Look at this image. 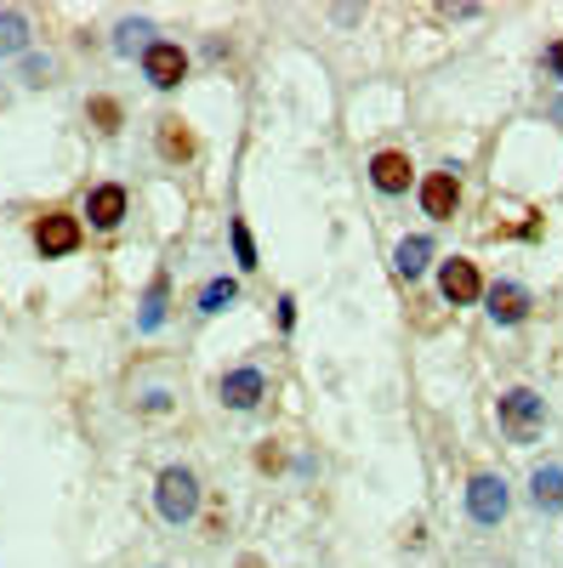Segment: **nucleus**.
<instances>
[{
    "mask_svg": "<svg viewBox=\"0 0 563 568\" xmlns=\"http://www.w3.org/2000/svg\"><path fill=\"white\" fill-rule=\"evenodd\" d=\"M217 393H222L228 409H240V415H245V409H257V404L268 398V375L251 369V364H240V369H228L222 382H217Z\"/></svg>",
    "mask_w": 563,
    "mask_h": 568,
    "instance_id": "obj_7",
    "label": "nucleus"
},
{
    "mask_svg": "<svg viewBox=\"0 0 563 568\" xmlns=\"http://www.w3.org/2000/svg\"><path fill=\"white\" fill-rule=\"evenodd\" d=\"M29 240H34V251H40L46 262H52V256H74L86 233H80V222H74L69 211H46V216L29 227Z\"/></svg>",
    "mask_w": 563,
    "mask_h": 568,
    "instance_id": "obj_4",
    "label": "nucleus"
},
{
    "mask_svg": "<svg viewBox=\"0 0 563 568\" xmlns=\"http://www.w3.org/2000/svg\"><path fill=\"white\" fill-rule=\"evenodd\" d=\"M393 267H399V278H421V273H428V267H433V240H428V233H415V240H399Z\"/></svg>",
    "mask_w": 563,
    "mask_h": 568,
    "instance_id": "obj_14",
    "label": "nucleus"
},
{
    "mask_svg": "<svg viewBox=\"0 0 563 568\" xmlns=\"http://www.w3.org/2000/svg\"><path fill=\"white\" fill-rule=\"evenodd\" d=\"M165 296H171V278L154 273L149 296H143V313H137V329H160V318H165Z\"/></svg>",
    "mask_w": 563,
    "mask_h": 568,
    "instance_id": "obj_17",
    "label": "nucleus"
},
{
    "mask_svg": "<svg viewBox=\"0 0 563 568\" xmlns=\"http://www.w3.org/2000/svg\"><path fill=\"white\" fill-rule=\"evenodd\" d=\"M257 466H262V471H279V449H273V444H268V449H262V455H257Z\"/></svg>",
    "mask_w": 563,
    "mask_h": 568,
    "instance_id": "obj_23",
    "label": "nucleus"
},
{
    "mask_svg": "<svg viewBox=\"0 0 563 568\" xmlns=\"http://www.w3.org/2000/svg\"><path fill=\"white\" fill-rule=\"evenodd\" d=\"M546 69H552V80H563V40L546 45Z\"/></svg>",
    "mask_w": 563,
    "mask_h": 568,
    "instance_id": "obj_21",
    "label": "nucleus"
},
{
    "mask_svg": "<svg viewBox=\"0 0 563 568\" xmlns=\"http://www.w3.org/2000/svg\"><path fill=\"white\" fill-rule=\"evenodd\" d=\"M506 511H512L506 478L501 471H473V478H466V517L484 524V529H495V524H506Z\"/></svg>",
    "mask_w": 563,
    "mask_h": 568,
    "instance_id": "obj_3",
    "label": "nucleus"
},
{
    "mask_svg": "<svg viewBox=\"0 0 563 568\" xmlns=\"http://www.w3.org/2000/svg\"><path fill=\"white\" fill-rule=\"evenodd\" d=\"M495 420H501L506 444H535V438L546 433V398L530 393V387H512V393H501Z\"/></svg>",
    "mask_w": 563,
    "mask_h": 568,
    "instance_id": "obj_2",
    "label": "nucleus"
},
{
    "mask_svg": "<svg viewBox=\"0 0 563 568\" xmlns=\"http://www.w3.org/2000/svg\"><path fill=\"white\" fill-rule=\"evenodd\" d=\"M370 182H375V194H410V182H415V165H410V154H399V149H382L370 160Z\"/></svg>",
    "mask_w": 563,
    "mask_h": 568,
    "instance_id": "obj_10",
    "label": "nucleus"
},
{
    "mask_svg": "<svg viewBox=\"0 0 563 568\" xmlns=\"http://www.w3.org/2000/svg\"><path fill=\"white\" fill-rule=\"evenodd\" d=\"M149 34H154V29H149L143 18H125V23L114 29V52H120V58H131L137 45H143V52H149Z\"/></svg>",
    "mask_w": 563,
    "mask_h": 568,
    "instance_id": "obj_18",
    "label": "nucleus"
},
{
    "mask_svg": "<svg viewBox=\"0 0 563 568\" xmlns=\"http://www.w3.org/2000/svg\"><path fill=\"white\" fill-rule=\"evenodd\" d=\"M461 205V176L455 171H433V176H421V211H428L433 222H450Z\"/></svg>",
    "mask_w": 563,
    "mask_h": 568,
    "instance_id": "obj_8",
    "label": "nucleus"
},
{
    "mask_svg": "<svg viewBox=\"0 0 563 568\" xmlns=\"http://www.w3.org/2000/svg\"><path fill=\"white\" fill-rule=\"evenodd\" d=\"M125 187L120 182H98V187H91V194H86V216H91V227H98V233H114L120 222H125Z\"/></svg>",
    "mask_w": 563,
    "mask_h": 568,
    "instance_id": "obj_9",
    "label": "nucleus"
},
{
    "mask_svg": "<svg viewBox=\"0 0 563 568\" xmlns=\"http://www.w3.org/2000/svg\"><path fill=\"white\" fill-rule=\"evenodd\" d=\"M86 114H91V125H98L103 136H114V131H120V120H125V109H120L114 98H91V103H86Z\"/></svg>",
    "mask_w": 563,
    "mask_h": 568,
    "instance_id": "obj_19",
    "label": "nucleus"
},
{
    "mask_svg": "<svg viewBox=\"0 0 563 568\" xmlns=\"http://www.w3.org/2000/svg\"><path fill=\"white\" fill-rule=\"evenodd\" d=\"M154 511L165 517L171 529L194 524V511H200V478H194V466H165L160 471V478H154Z\"/></svg>",
    "mask_w": 563,
    "mask_h": 568,
    "instance_id": "obj_1",
    "label": "nucleus"
},
{
    "mask_svg": "<svg viewBox=\"0 0 563 568\" xmlns=\"http://www.w3.org/2000/svg\"><path fill=\"white\" fill-rule=\"evenodd\" d=\"M530 506L535 511H563V466H535L530 471Z\"/></svg>",
    "mask_w": 563,
    "mask_h": 568,
    "instance_id": "obj_13",
    "label": "nucleus"
},
{
    "mask_svg": "<svg viewBox=\"0 0 563 568\" xmlns=\"http://www.w3.org/2000/svg\"><path fill=\"white\" fill-rule=\"evenodd\" d=\"M291 324H296V302L285 296V302H279V329H291Z\"/></svg>",
    "mask_w": 563,
    "mask_h": 568,
    "instance_id": "obj_22",
    "label": "nucleus"
},
{
    "mask_svg": "<svg viewBox=\"0 0 563 568\" xmlns=\"http://www.w3.org/2000/svg\"><path fill=\"white\" fill-rule=\"evenodd\" d=\"M160 160H171V165L194 160V131L182 125V114H165L160 120Z\"/></svg>",
    "mask_w": 563,
    "mask_h": 568,
    "instance_id": "obj_12",
    "label": "nucleus"
},
{
    "mask_svg": "<svg viewBox=\"0 0 563 568\" xmlns=\"http://www.w3.org/2000/svg\"><path fill=\"white\" fill-rule=\"evenodd\" d=\"M439 291H444V302H455V307H473V302L484 296V278H479V267L466 262V256H444V262H439Z\"/></svg>",
    "mask_w": 563,
    "mask_h": 568,
    "instance_id": "obj_6",
    "label": "nucleus"
},
{
    "mask_svg": "<svg viewBox=\"0 0 563 568\" xmlns=\"http://www.w3.org/2000/svg\"><path fill=\"white\" fill-rule=\"evenodd\" d=\"M233 302H240V278H228V273L205 278V291H200V313H228Z\"/></svg>",
    "mask_w": 563,
    "mask_h": 568,
    "instance_id": "obj_15",
    "label": "nucleus"
},
{
    "mask_svg": "<svg viewBox=\"0 0 563 568\" xmlns=\"http://www.w3.org/2000/svg\"><path fill=\"white\" fill-rule=\"evenodd\" d=\"M484 302H490V318L495 324H524L530 318V291H524V284H512V278H501V284H490V291H484Z\"/></svg>",
    "mask_w": 563,
    "mask_h": 568,
    "instance_id": "obj_11",
    "label": "nucleus"
},
{
    "mask_svg": "<svg viewBox=\"0 0 563 568\" xmlns=\"http://www.w3.org/2000/svg\"><path fill=\"white\" fill-rule=\"evenodd\" d=\"M18 52H29V18L23 12H0V58H18Z\"/></svg>",
    "mask_w": 563,
    "mask_h": 568,
    "instance_id": "obj_16",
    "label": "nucleus"
},
{
    "mask_svg": "<svg viewBox=\"0 0 563 568\" xmlns=\"http://www.w3.org/2000/svg\"><path fill=\"white\" fill-rule=\"evenodd\" d=\"M228 233H233V256H240V273H251V267H257V240H251V227H245L240 216H233V222H228Z\"/></svg>",
    "mask_w": 563,
    "mask_h": 568,
    "instance_id": "obj_20",
    "label": "nucleus"
},
{
    "mask_svg": "<svg viewBox=\"0 0 563 568\" xmlns=\"http://www.w3.org/2000/svg\"><path fill=\"white\" fill-rule=\"evenodd\" d=\"M143 80L154 91H177L188 80V52L177 40H149V52H143Z\"/></svg>",
    "mask_w": 563,
    "mask_h": 568,
    "instance_id": "obj_5",
    "label": "nucleus"
}]
</instances>
